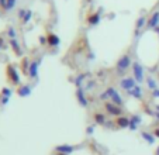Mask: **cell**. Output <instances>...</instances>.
Masks as SVG:
<instances>
[{
  "mask_svg": "<svg viewBox=\"0 0 159 155\" xmlns=\"http://www.w3.org/2000/svg\"><path fill=\"white\" fill-rule=\"evenodd\" d=\"M159 23V11H156V13H153L152 14V17L149 18V21H148V25L149 27H156Z\"/></svg>",
  "mask_w": 159,
  "mask_h": 155,
  "instance_id": "1",
  "label": "cell"
},
{
  "mask_svg": "<svg viewBox=\"0 0 159 155\" xmlns=\"http://www.w3.org/2000/svg\"><path fill=\"white\" fill-rule=\"evenodd\" d=\"M135 75L138 78V81H142V68L139 65H135Z\"/></svg>",
  "mask_w": 159,
  "mask_h": 155,
  "instance_id": "2",
  "label": "cell"
},
{
  "mask_svg": "<svg viewBox=\"0 0 159 155\" xmlns=\"http://www.w3.org/2000/svg\"><path fill=\"white\" fill-rule=\"evenodd\" d=\"M158 110H159V106H158Z\"/></svg>",
  "mask_w": 159,
  "mask_h": 155,
  "instance_id": "5",
  "label": "cell"
},
{
  "mask_svg": "<svg viewBox=\"0 0 159 155\" xmlns=\"http://www.w3.org/2000/svg\"><path fill=\"white\" fill-rule=\"evenodd\" d=\"M148 86H149L151 89H155V88H156V85H155V81H152V79H148Z\"/></svg>",
  "mask_w": 159,
  "mask_h": 155,
  "instance_id": "3",
  "label": "cell"
},
{
  "mask_svg": "<svg viewBox=\"0 0 159 155\" xmlns=\"http://www.w3.org/2000/svg\"><path fill=\"white\" fill-rule=\"evenodd\" d=\"M156 135H158V137H159V128H158V130H156Z\"/></svg>",
  "mask_w": 159,
  "mask_h": 155,
  "instance_id": "4",
  "label": "cell"
}]
</instances>
